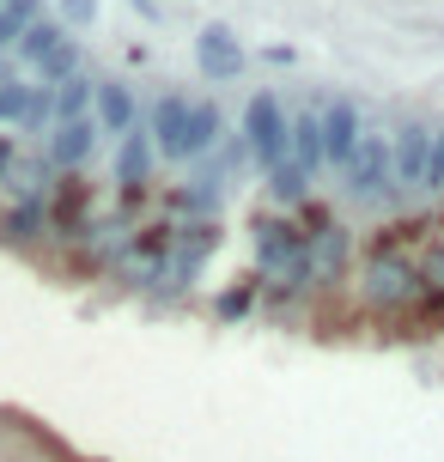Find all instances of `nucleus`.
Returning <instances> with one entry per match:
<instances>
[{
    "label": "nucleus",
    "mask_w": 444,
    "mask_h": 462,
    "mask_svg": "<svg viewBox=\"0 0 444 462\" xmlns=\"http://www.w3.org/2000/svg\"><path fill=\"white\" fill-rule=\"evenodd\" d=\"M286 146H292V164H304L310 177L323 171V110H304L286 122Z\"/></svg>",
    "instance_id": "9d476101"
},
{
    "label": "nucleus",
    "mask_w": 444,
    "mask_h": 462,
    "mask_svg": "<svg viewBox=\"0 0 444 462\" xmlns=\"http://www.w3.org/2000/svg\"><path fill=\"white\" fill-rule=\"evenodd\" d=\"M43 226H49V201H43V195H24L19 208L0 219V237H6V244H31Z\"/></svg>",
    "instance_id": "f8f14e48"
},
{
    "label": "nucleus",
    "mask_w": 444,
    "mask_h": 462,
    "mask_svg": "<svg viewBox=\"0 0 444 462\" xmlns=\"http://www.w3.org/2000/svg\"><path fill=\"white\" fill-rule=\"evenodd\" d=\"M390 164H396V189H426V164H432V128L426 122H402L390 140Z\"/></svg>",
    "instance_id": "20e7f679"
},
{
    "label": "nucleus",
    "mask_w": 444,
    "mask_h": 462,
    "mask_svg": "<svg viewBox=\"0 0 444 462\" xmlns=\"http://www.w3.org/2000/svg\"><path fill=\"white\" fill-rule=\"evenodd\" d=\"M61 19H68V24H92L97 19V0H61Z\"/></svg>",
    "instance_id": "b1692460"
},
{
    "label": "nucleus",
    "mask_w": 444,
    "mask_h": 462,
    "mask_svg": "<svg viewBox=\"0 0 444 462\" xmlns=\"http://www.w3.org/2000/svg\"><path fill=\"white\" fill-rule=\"evenodd\" d=\"M250 299H256V286H237V292H226V299H219V317H244V310H250Z\"/></svg>",
    "instance_id": "5701e85b"
},
{
    "label": "nucleus",
    "mask_w": 444,
    "mask_h": 462,
    "mask_svg": "<svg viewBox=\"0 0 444 462\" xmlns=\"http://www.w3.org/2000/svg\"><path fill=\"white\" fill-rule=\"evenodd\" d=\"M213 140H219V110H213V104H189V128H183V159H195V152H208Z\"/></svg>",
    "instance_id": "4468645a"
},
{
    "label": "nucleus",
    "mask_w": 444,
    "mask_h": 462,
    "mask_svg": "<svg viewBox=\"0 0 444 462\" xmlns=\"http://www.w3.org/2000/svg\"><path fill=\"white\" fill-rule=\"evenodd\" d=\"M24 110H31V86L24 79H0V122H24Z\"/></svg>",
    "instance_id": "aec40b11"
},
{
    "label": "nucleus",
    "mask_w": 444,
    "mask_h": 462,
    "mask_svg": "<svg viewBox=\"0 0 444 462\" xmlns=\"http://www.w3.org/2000/svg\"><path fill=\"white\" fill-rule=\"evenodd\" d=\"M86 104H92V79H86V73H73V79L55 86V122H79Z\"/></svg>",
    "instance_id": "dca6fc26"
},
{
    "label": "nucleus",
    "mask_w": 444,
    "mask_h": 462,
    "mask_svg": "<svg viewBox=\"0 0 444 462\" xmlns=\"http://www.w3.org/2000/svg\"><path fill=\"white\" fill-rule=\"evenodd\" d=\"M426 189L444 195V128H432V164H426Z\"/></svg>",
    "instance_id": "4be33fe9"
},
{
    "label": "nucleus",
    "mask_w": 444,
    "mask_h": 462,
    "mask_svg": "<svg viewBox=\"0 0 444 462\" xmlns=\"http://www.w3.org/2000/svg\"><path fill=\"white\" fill-rule=\"evenodd\" d=\"M61 37H68V31H61L55 19H37V24H31V31L19 37V55L31 61V68H37V61H43V55H49L55 43H61Z\"/></svg>",
    "instance_id": "6ab92c4d"
},
{
    "label": "nucleus",
    "mask_w": 444,
    "mask_h": 462,
    "mask_svg": "<svg viewBox=\"0 0 444 462\" xmlns=\"http://www.w3.org/2000/svg\"><path fill=\"white\" fill-rule=\"evenodd\" d=\"M183 128H189V97H159V110H153V140H159L164 159H183Z\"/></svg>",
    "instance_id": "9b49d317"
},
{
    "label": "nucleus",
    "mask_w": 444,
    "mask_h": 462,
    "mask_svg": "<svg viewBox=\"0 0 444 462\" xmlns=\"http://www.w3.org/2000/svg\"><path fill=\"white\" fill-rule=\"evenodd\" d=\"M146 171H153V134H146V128H128V134H122V152H116V183H122V195H141V189H146Z\"/></svg>",
    "instance_id": "1a4fd4ad"
},
{
    "label": "nucleus",
    "mask_w": 444,
    "mask_h": 462,
    "mask_svg": "<svg viewBox=\"0 0 444 462\" xmlns=\"http://www.w3.org/2000/svg\"><path fill=\"white\" fill-rule=\"evenodd\" d=\"M6 164H13V146H6V140H0V171H6Z\"/></svg>",
    "instance_id": "a878e982"
},
{
    "label": "nucleus",
    "mask_w": 444,
    "mask_h": 462,
    "mask_svg": "<svg viewBox=\"0 0 444 462\" xmlns=\"http://www.w3.org/2000/svg\"><path fill=\"white\" fill-rule=\"evenodd\" d=\"M0 79H6V55H0Z\"/></svg>",
    "instance_id": "bb28decb"
},
{
    "label": "nucleus",
    "mask_w": 444,
    "mask_h": 462,
    "mask_svg": "<svg viewBox=\"0 0 444 462\" xmlns=\"http://www.w3.org/2000/svg\"><path fill=\"white\" fill-rule=\"evenodd\" d=\"M128 6H134L141 19H159V6H153V0H128Z\"/></svg>",
    "instance_id": "393cba45"
},
{
    "label": "nucleus",
    "mask_w": 444,
    "mask_h": 462,
    "mask_svg": "<svg viewBox=\"0 0 444 462\" xmlns=\"http://www.w3.org/2000/svg\"><path fill=\"white\" fill-rule=\"evenodd\" d=\"M421 292V255H365V299L377 310H408Z\"/></svg>",
    "instance_id": "f257e3e1"
},
{
    "label": "nucleus",
    "mask_w": 444,
    "mask_h": 462,
    "mask_svg": "<svg viewBox=\"0 0 444 462\" xmlns=\"http://www.w3.org/2000/svg\"><path fill=\"white\" fill-rule=\"evenodd\" d=\"M97 146V122L92 116H79V122H55V140H49V164H61V171H73V164H86Z\"/></svg>",
    "instance_id": "6e6552de"
},
{
    "label": "nucleus",
    "mask_w": 444,
    "mask_h": 462,
    "mask_svg": "<svg viewBox=\"0 0 444 462\" xmlns=\"http://www.w3.org/2000/svg\"><path fill=\"white\" fill-rule=\"evenodd\" d=\"M31 24H37V0H6L0 6V55H6V43H19Z\"/></svg>",
    "instance_id": "a211bd4d"
},
{
    "label": "nucleus",
    "mask_w": 444,
    "mask_h": 462,
    "mask_svg": "<svg viewBox=\"0 0 444 462\" xmlns=\"http://www.w3.org/2000/svg\"><path fill=\"white\" fill-rule=\"evenodd\" d=\"M347 189L359 201H390V208L402 201L396 164H390V140L384 134H359V152H353V164H347Z\"/></svg>",
    "instance_id": "7ed1b4c3"
},
{
    "label": "nucleus",
    "mask_w": 444,
    "mask_h": 462,
    "mask_svg": "<svg viewBox=\"0 0 444 462\" xmlns=\"http://www.w3.org/2000/svg\"><path fill=\"white\" fill-rule=\"evenodd\" d=\"M268 195H274V201H304V195H310V171H304V164H274V171H268Z\"/></svg>",
    "instance_id": "f3484780"
},
{
    "label": "nucleus",
    "mask_w": 444,
    "mask_h": 462,
    "mask_svg": "<svg viewBox=\"0 0 444 462\" xmlns=\"http://www.w3.org/2000/svg\"><path fill=\"white\" fill-rule=\"evenodd\" d=\"M92 104H97V134H128L134 128V92L122 79H97L92 86Z\"/></svg>",
    "instance_id": "0eeeda50"
},
{
    "label": "nucleus",
    "mask_w": 444,
    "mask_h": 462,
    "mask_svg": "<svg viewBox=\"0 0 444 462\" xmlns=\"http://www.w3.org/2000/svg\"><path fill=\"white\" fill-rule=\"evenodd\" d=\"M49 122H55V86H31V110L19 128H49Z\"/></svg>",
    "instance_id": "412c9836"
},
{
    "label": "nucleus",
    "mask_w": 444,
    "mask_h": 462,
    "mask_svg": "<svg viewBox=\"0 0 444 462\" xmlns=\"http://www.w3.org/2000/svg\"><path fill=\"white\" fill-rule=\"evenodd\" d=\"M195 61H201L208 79H237V73H244V49H237V37L226 24H208V31L195 37Z\"/></svg>",
    "instance_id": "423d86ee"
},
{
    "label": "nucleus",
    "mask_w": 444,
    "mask_h": 462,
    "mask_svg": "<svg viewBox=\"0 0 444 462\" xmlns=\"http://www.w3.org/2000/svg\"><path fill=\"white\" fill-rule=\"evenodd\" d=\"M0 6H6V0H0Z\"/></svg>",
    "instance_id": "cd10ccee"
},
{
    "label": "nucleus",
    "mask_w": 444,
    "mask_h": 462,
    "mask_svg": "<svg viewBox=\"0 0 444 462\" xmlns=\"http://www.w3.org/2000/svg\"><path fill=\"white\" fill-rule=\"evenodd\" d=\"M73 73H79V49H73V37H61V43L37 61V86H61V79H73Z\"/></svg>",
    "instance_id": "2eb2a0df"
},
{
    "label": "nucleus",
    "mask_w": 444,
    "mask_h": 462,
    "mask_svg": "<svg viewBox=\"0 0 444 462\" xmlns=\"http://www.w3.org/2000/svg\"><path fill=\"white\" fill-rule=\"evenodd\" d=\"M86 208H92V189L79 183V177H68V183H61V195L49 201V219H55L61 231H79V226H86Z\"/></svg>",
    "instance_id": "ddd939ff"
},
{
    "label": "nucleus",
    "mask_w": 444,
    "mask_h": 462,
    "mask_svg": "<svg viewBox=\"0 0 444 462\" xmlns=\"http://www.w3.org/2000/svg\"><path fill=\"white\" fill-rule=\"evenodd\" d=\"M244 146L256 152L262 171H274V164L292 159V146H286V110H281V97L256 92L250 104H244Z\"/></svg>",
    "instance_id": "f03ea898"
},
{
    "label": "nucleus",
    "mask_w": 444,
    "mask_h": 462,
    "mask_svg": "<svg viewBox=\"0 0 444 462\" xmlns=\"http://www.w3.org/2000/svg\"><path fill=\"white\" fill-rule=\"evenodd\" d=\"M353 152H359V110H353V97H328L323 104V164L347 171Z\"/></svg>",
    "instance_id": "39448f33"
}]
</instances>
